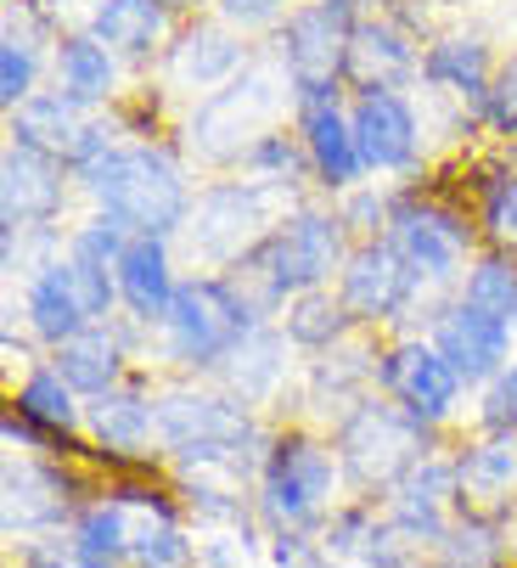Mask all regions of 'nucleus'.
<instances>
[{"label":"nucleus","mask_w":517,"mask_h":568,"mask_svg":"<svg viewBox=\"0 0 517 568\" xmlns=\"http://www.w3.org/2000/svg\"><path fill=\"white\" fill-rule=\"evenodd\" d=\"M394 248L416 276L450 282L467 260V225L450 209H434V203H399L394 209Z\"/></svg>","instance_id":"6e6552de"},{"label":"nucleus","mask_w":517,"mask_h":568,"mask_svg":"<svg viewBox=\"0 0 517 568\" xmlns=\"http://www.w3.org/2000/svg\"><path fill=\"white\" fill-rule=\"evenodd\" d=\"M410 282H416V271L399 260L394 242H366V248H355L349 265H343L337 304L355 321H394L399 304L410 298Z\"/></svg>","instance_id":"1a4fd4ad"},{"label":"nucleus","mask_w":517,"mask_h":568,"mask_svg":"<svg viewBox=\"0 0 517 568\" xmlns=\"http://www.w3.org/2000/svg\"><path fill=\"white\" fill-rule=\"evenodd\" d=\"M34 568H79V562H57V557H45V562H34Z\"/></svg>","instance_id":"a19ab883"},{"label":"nucleus","mask_w":517,"mask_h":568,"mask_svg":"<svg viewBox=\"0 0 517 568\" xmlns=\"http://www.w3.org/2000/svg\"><path fill=\"white\" fill-rule=\"evenodd\" d=\"M12 405H18V417L34 423L45 439H68L73 423H79V412H73V388L62 383L57 366H51V372H29V383L18 388Z\"/></svg>","instance_id":"a878e982"},{"label":"nucleus","mask_w":517,"mask_h":568,"mask_svg":"<svg viewBox=\"0 0 517 568\" xmlns=\"http://www.w3.org/2000/svg\"><path fill=\"white\" fill-rule=\"evenodd\" d=\"M427 423H416L399 405H361V412L343 423V462L355 467V478L366 484H388L405 478L422 462V434Z\"/></svg>","instance_id":"20e7f679"},{"label":"nucleus","mask_w":517,"mask_h":568,"mask_svg":"<svg viewBox=\"0 0 517 568\" xmlns=\"http://www.w3.org/2000/svg\"><path fill=\"white\" fill-rule=\"evenodd\" d=\"M253 164H271V170H287V175H293V170H298V152H293L282 135H265V141L253 146Z\"/></svg>","instance_id":"4c0bfd02"},{"label":"nucleus","mask_w":517,"mask_h":568,"mask_svg":"<svg viewBox=\"0 0 517 568\" xmlns=\"http://www.w3.org/2000/svg\"><path fill=\"white\" fill-rule=\"evenodd\" d=\"M130 551H135V529H130L124 501H102L91 513H79V524H73V557H79V568H124Z\"/></svg>","instance_id":"5701e85b"},{"label":"nucleus","mask_w":517,"mask_h":568,"mask_svg":"<svg viewBox=\"0 0 517 568\" xmlns=\"http://www.w3.org/2000/svg\"><path fill=\"white\" fill-rule=\"evenodd\" d=\"M175 7H181V0H175Z\"/></svg>","instance_id":"79ce46f5"},{"label":"nucleus","mask_w":517,"mask_h":568,"mask_svg":"<svg viewBox=\"0 0 517 568\" xmlns=\"http://www.w3.org/2000/svg\"><path fill=\"white\" fill-rule=\"evenodd\" d=\"M158 434L181 456H225L231 445L247 439V417L209 394H169L158 405Z\"/></svg>","instance_id":"9d476101"},{"label":"nucleus","mask_w":517,"mask_h":568,"mask_svg":"<svg viewBox=\"0 0 517 568\" xmlns=\"http://www.w3.org/2000/svg\"><path fill=\"white\" fill-rule=\"evenodd\" d=\"M163 333H169V355L181 366H214L247 338V298H236L220 276H197L175 287Z\"/></svg>","instance_id":"f03ea898"},{"label":"nucleus","mask_w":517,"mask_h":568,"mask_svg":"<svg viewBox=\"0 0 517 568\" xmlns=\"http://www.w3.org/2000/svg\"><path fill=\"white\" fill-rule=\"evenodd\" d=\"M304 141H310V158L326 186H349L366 164H361V146H355V124L337 113V102H304Z\"/></svg>","instance_id":"6ab92c4d"},{"label":"nucleus","mask_w":517,"mask_h":568,"mask_svg":"<svg viewBox=\"0 0 517 568\" xmlns=\"http://www.w3.org/2000/svg\"><path fill=\"white\" fill-rule=\"evenodd\" d=\"M7 203H0V220H7V242L23 231V225H34V220H45V214H57V203H62V181H57V158L51 152H34V146H12L7 152Z\"/></svg>","instance_id":"2eb2a0df"},{"label":"nucleus","mask_w":517,"mask_h":568,"mask_svg":"<svg viewBox=\"0 0 517 568\" xmlns=\"http://www.w3.org/2000/svg\"><path fill=\"white\" fill-rule=\"evenodd\" d=\"M343 304H332V298H321V293H304L298 298V310H293V321H287V333L298 338V344H332L337 333H343Z\"/></svg>","instance_id":"473e14b6"},{"label":"nucleus","mask_w":517,"mask_h":568,"mask_svg":"<svg viewBox=\"0 0 517 568\" xmlns=\"http://www.w3.org/2000/svg\"><path fill=\"white\" fill-rule=\"evenodd\" d=\"M287 7V0H225V18L231 23H265Z\"/></svg>","instance_id":"58836bf2"},{"label":"nucleus","mask_w":517,"mask_h":568,"mask_svg":"<svg viewBox=\"0 0 517 568\" xmlns=\"http://www.w3.org/2000/svg\"><path fill=\"white\" fill-rule=\"evenodd\" d=\"M484 220H489V231H495L500 242H511V248H517V175H506V181L489 186Z\"/></svg>","instance_id":"c9c22d12"},{"label":"nucleus","mask_w":517,"mask_h":568,"mask_svg":"<svg viewBox=\"0 0 517 568\" xmlns=\"http://www.w3.org/2000/svg\"><path fill=\"white\" fill-rule=\"evenodd\" d=\"M349 40H355V23L337 7H326V0L293 12V23H287V73H293L304 102H326L337 73H349Z\"/></svg>","instance_id":"39448f33"},{"label":"nucleus","mask_w":517,"mask_h":568,"mask_svg":"<svg viewBox=\"0 0 517 568\" xmlns=\"http://www.w3.org/2000/svg\"><path fill=\"white\" fill-rule=\"evenodd\" d=\"M163 7L169 0H102L97 7V40L113 45V51L141 57V51H152L163 40V23H169Z\"/></svg>","instance_id":"393cba45"},{"label":"nucleus","mask_w":517,"mask_h":568,"mask_svg":"<svg viewBox=\"0 0 517 568\" xmlns=\"http://www.w3.org/2000/svg\"><path fill=\"white\" fill-rule=\"evenodd\" d=\"M84 186L97 192V203H102L108 220H119L135 236H163V231H175L181 214H186V181H181V170L169 164L163 152H152V146L102 152L97 164L84 170Z\"/></svg>","instance_id":"f257e3e1"},{"label":"nucleus","mask_w":517,"mask_h":568,"mask_svg":"<svg viewBox=\"0 0 517 568\" xmlns=\"http://www.w3.org/2000/svg\"><path fill=\"white\" fill-rule=\"evenodd\" d=\"M236 62H242V51H236L220 29H197V34H186L181 51H175V73H181V79H197V85L231 73Z\"/></svg>","instance_id":"c85d7f7f"},{"label":"nucleus","mask_w":517,"mask_h":568,"mask_svg":"<svg viewBox=\"0 0 517 568\" xmlns=\"http://www.w3.org/2000/svg\"><path fill=\"white\" fill-rule=\"evenodd\" d=\"M113 293H119V282H108V265L68 254L62 265H51V271L34 276V287H29V321H34L40 338H51L62 349L84 327H97V315H108Z\"/></svg>","instance_id":"7ed1b4c3"},{"label":"nucleus","mask_w":517,"mask_h":568,"mask_svg":"<svg viewBox=\"0 0 517 568\" xmlns=\"http://www.w3.org/2000/svg\"><path fill=\"white\" fill-rule=\"evenodd\" d=\"M68 507V478L34 462H7V535H23L34 524H57Z\"/></svg>","instance_id":"412c9836"},{"label":"nucleus","mask_w":517,"mask_h":568,"mask_svg":"<svg viewBox=\"0 0 517 568\" xmlns=\"http://www.w3.org/2000/svg\"><path fill=\"white\" fill-rule=\"evenodd\" d=\"M434 349L456 366V377H467V383H495L511 361H506V349H511V327L500 315H484V310H473V304H456L445 321H439V333H434Z\"/></svg>","instance_id":"f8f14e48"},{"label":"nucleus","mask_w":517,"mask_h":568,"mask_svg":"<svg viewBox=\"0 0 517 568\" xmlns=\"http://www.w3.org/2000/svg\"><path fill=\"white\" fill-rule=\"evenodd\" d=\"M462 304H473V310H484V315H517V265L511 260H478L473 265V276H467V298Z\"/></svg>","instance_id":"c756f323"},{"label":"nucleus","mask_w":517,"mask_h":568,"mask_svg":"<svg viewBox=\"0 0 517 568\" xmlns=\"http://www.w3.org/2000/svg\"><path fill=\"white\" fill-rule=\"evenodd\" d=\"M416 68V51H410V40L394 29V23H355V40H349V79L355 85H366V97L372 91H394L399 79Z\"/></svg>","instance_id":"a211bd4d"},{"label":"nucleus","mask_w":517,"mask_h":568,"mask_svg":"<svg viewBox=\"0 0 517 568\" xmlns=\"http://www.w3.org/2000/svg\"><path fill=\"white\" fill-rule=\"evenodd\" d=\"M113 282H119V298L141 321H163L169 304H175V276H169L163 236H135L130 248H124V260L113 265Z\"/></svg>","instance_id":"dca6fc26"},{"label":"nucleus","mask_w":517,"mask_h":568,"mask_svg":"<svg viewBox=\"0 0 517 568\" xmlns=\"http://www.w3.org/2000/svg\"><path fill=\"white\" fill-rule=\"evenodd\" d=\"M135 568H186L192 557V540L175 529V518H146L135 529Z\"/></svg>","instance_id":"7c9ffc66"},{"label":"nucleus","mask_w":517,"mask_h":568,"mask_svg":"<svg viewBox=\"0 0 517 568\" xmlns=\"http://www.w3.org/2000/svg\"><path fill=\"white\" fill-rule=\"evenodd\" d=\"M355 146L366 170H405L416 158V119L394 91H372L355 108Z\"/></svg>","instance_id":"4468645a"},{"label":"nucleus","mask_w":517,"mask_h":568,"mask_svg":"<svg viewBox=\"0 0 517 568\" xmlns=\"http://www.w3.org/2000/svg\"><path fill=\"white\" fill-rule=\"evenodd\" d=\"M12 135H18L23 146H34V152L73 158V152L84 146V135H91V124L79 119V102H73V97L57 91V97H29V102L18 108Z\"/></svg>","instance_id":"aec40b11"},{"label":"nucleus","mask_w":517,"mask_h":568,"mask_svg":"<svg viewBox=\"0 0 517 568\" xmlns=\"http://www.w3.org/2000/svg\"><path fill=\"white\" fill-rule=\"evenodd\" d=\"M517 496V428H495L456 462V501L467 518H495Z\"/></svg>","instance_id":"ddd939ff"},{"label":"nucleus","mask_w":517,"mask_h":568,"mask_svg":"<svg viewBox=\"0 0 517 568\" xmlns=\"http://www.w3.org/2000/svg\"><path fill=\"white\" fill-rule=\"evenodd\" d=\"M450 496H456V467L422 456L394 490V524L410 535H427V540H445V501Z\"/></svg>","instance_id":"f3484780"},{"label":"nucleus","mask_w":517,"mask_h":568,"mask_svg":"<svg viewBox=\"0 0 517 568\" xmlns=\"http://www.w3.org/2000/svg\"><path fill=\"white\" fill-rule=\"evenodd\" d=\"M332 484H337V462H332L326 445L282 439L265 462V507L282 524H310L332 501Z\"/></svg>","instance_id":"0eeeda50"},{"label":"nucleus","mask_w":517,"mask_h":568,"mask_svg":"<svg viewBox=\"0 0 517 568\" xmlns=\"http://www.w3.org/2000/svg\"><path fill=\"white\" fill-rule=\"evenodd\" d=\"M422 73L434 79V85H450L462 97H489V79H484V45L478 40H445L427 51Z\"/></svg>","instance_id":"cd10ccee"},{"label":"nucleus","mask_w":517,"mask_h":568,"mask_svg":"<svg viewBox=\"0 0 517 568\" xmlns=\"http://www.w3.org/2000/svg\"><path fill=\"white\" fill-rule=\"evenodd\" d=\"M119 355H124V344H119V333H108V327H84L79 338H68L62 349H57V372H62V383L73 388V394H113V383H119Z\"/></svg>","instance_id":"4be33fe9"},{"label":"nucleus","mask_w":517,"mask_h":568,"mask_svg":"<svg viewBox=\"0 0 517 568\" xmlns=\"http://www.w3.org/2000/svg\"><path fill=\"white\" fill-rule=\"evenodd\" d=\"M383 383L394 388L399 412H410L416 423H445V417L456 412V394H462L456 366H450L439 349H427V344L394 349L388 366H383Z\"/></svg>","instance_id":"9b49d317"},{"label":"nucleus","mask_w":517,"mask_h":568,"mask_svg":"<svg viewBox=\"0 0 517 568\" xmlns=\"http://www.w3.org/2000/svg\"><path fill=\"white\" fill-rule=\"evenodd\" d=\"M343 260V225L326 214H298L265 242V282L271 293H310Z\"/></svg>","instance_id":"423d86ee"},{"label":"nucleus","mask_w":517,"mask_h":568,"mask_svg":"<svg viewBox=\"0 0 517 568\" xmlns=\"http://www.w3.org/2000/svg\"><path fill=\"white\" fill-rule=\"evenodd\" d=\"M326 7H337L343 18H361V12H372V7H383V0H326Z\"/></svg>","instance_id":"ea45409f"},{"label":"nucleus","mask_w":517,"mask_h":568,"mask_svg":"<svg viewBox=\"0 0 517 568\" xmlns=\"http://www.w3.org/2000/svg\"><path fill=\"white\" fill-rule=\"evenodd\" d=\"M91 428H97V439L108 445V456H141L146 439H152V428H158V412H152L141 394L113 388V394H97Z\"/></svg>","instance_id":"b1692460"},{"label":"nucleus","mask_w":517,"mask_h":568,"mask_svg":"<svg viewBox=\"0 0 517 568\" xmlns=\"http://www.w3.org/2000/svg\"><path fill=\"white\" fill-rule=\"evenodd\" d=\"M29 85H34V51H29V40L7 34V45H0V102L23 108Z\"/></svg>","instance_id":"72a5a7b5"},{"label":"nucleus","mask_w":517,"mask_h":568,"mask_svg":"<svg viewBox=\"0 0 517 568\" xmlns=\"http://www.w3.org/2000/svg\"><path fill=\"white\" fill-rule=\"evenodd\" d=\"M484 102H489V124H495L500 135H517V57L489 79V97H484Z\"/></svg>","instance_id":"f704fd0d"},{"label":"nucleus","mask_w":517,"mask_h":568,"mask_svg":"<svg viewBox=\"0 0 517 568\" xmlns=\"http://www.w3.org/2000/svg\"><path fill=\"white\" fill-rule=\"evenodd\" d=\"M113 91V57L97 34H73L62 40V97H73L79 108L84 102H102Z\"/></svg>","instance_id":"bb28decb"},{"label":"nucleus","mask_w":517,"mask_h":568,"mask_svg":"<svg viewBox=\"0 0 517 568\" xmlns=\"http://www.w3.org/2000/svg\"><path fill=\"white\" fill-rule=\"evenodd\" d=\"M500 557V540L489 529V518H467L456 529H445V562L450 568H489Z\"/></svg>","instance_id":"2f4dec72"},{"label":"nucleus","mask_w":517,"mask_h":568,"mask_svg":"<svg viewBox=\"0 0 517 568\" xmlns=\"http://www.w3.org/2000/svg\"><path fill=\"white\" fill-rule=\"evenodd\" d=\"M484 423H489V428H517V361L489 383V394H484Z\"/></svg>","instance_id":"e433bc0d"}]
</instances>
